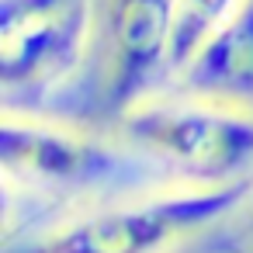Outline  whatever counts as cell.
Listing matches in <instances>:
<instances>
[{
    "instance_id": "cell-1",
    "label": "cell",
    "mask_w": 253,
    "mask_h": 253,
    "mask_svg": "<svg viewBox=\"0 0 253 253\" xmlns=\"http://www.w3.org/2000/svg\"><path fill=\"white\" fill-rule=\"evenodd\" d=\"M122 142L191 187H225L253 177V115L198 97H146L122 111Z\"/></svg>"
},
{
    "instance_id": "cell-5",
    "label": "cell",
    "mask_w": 253,
    "mask_h": 253,
    "mask_svg": "<svg viewBox=\"0 0 253 253\" xmlns=\"http://www.w3.org/2000/svg\"><path fill=\"white\" fill-rule=\"evenodd\" d=\"M108 97L118 111L135 108L170 80L173 0H111L108 4Z\"/></svg>"
},
{
    "instance_id": "cell-7",
    "label": "cell",
    "mask_w": 253,
    "mask_h": 253,
    "mask_svg": "<svg viewBox=\"0 0 253 253\" xmlns=\"http://www.w3.org/2000/svg\"><path fill=\"white\" fill-rule=\"evenodd\" d=\"M246 0H173V42H170V80L215 39Z\"/></svg>"
},
{
    "instance_id": "cell-4",
    "label": "cell",
    "mask_w": 253,
    "mask_h": 253,
    "mask_svg": "<svg viewBox=\"0 0 253 253\" xmlns=\"http://www.w3.org/2000/svg\"><path fill=\"white\" fill-rule=\"evenodd\" d=\"M142 156L125 142L111 146L90 132L52 125L25 111L0 118V167L11 184L35 194H84L125 184Z\"/></svg>"
},
{
    "instance_id": "cell-2",
    "label": "cell",
    "mask_w": 253,
    "mask_h": 253,
    "mask_svg": "<svg viewBox=\"0 0 253 253\" xmlns=\"http://www.w3.org/2000/svg\"><path fill=\"white\" fill-rule=\"evenodd\" d=\"M253 180L225 187H177L84 211L4 253H170L187 236L215 225L250 201Z\"/></svg>"
},
{
    "instance_id": "cell-8",
    "label": "cell",
    "mask_w": 253,
    "mask_h": 253,
    "mask_svg": "<svg viewBox=\"0 0 253 253\" xmlns=\"http://www.w3.org/2000/svg\"><path fill=\"white\" fill-rule=\"evenodd\" d=\"M250 229H253V215H250Z\"/></svg>"
},
{
    "instance_id": "cell-3",
    "label": "cell",
    "mask_w": 253,
    "mask_h": 253,
    "mask_svg": "<svg viewBox=\"0 0 253 253\" xmlns=\"http://www.w3.org/2000/svg\"><path fill=\"white\" fill-rule=\"evenodd\" d=\"M90 18V0H0L4 111L39 104L80 66Z\"/></svg>"
},
{
    "instance_id": "cell-6",
    "label": "cell",
    "mask_w": 253,
    "mask_h": 253,
    "mask_svg": "<svg viewBox=\"0 0 253 253\" xmlns=\"http://www.w3.org/2000/svg\"><path fill=\"white\" fill-rule=\"evenodd\" d=\"M173 80L184 97L243 111L253 104V0H246L243 11L208 39Z\"/></svg>"
}]
</instances>
